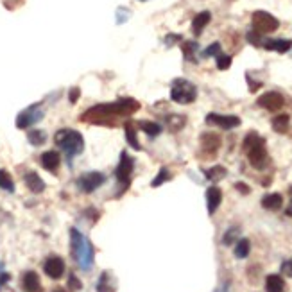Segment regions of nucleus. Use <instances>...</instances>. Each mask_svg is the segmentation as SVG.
Returning a JSON list of instances; mask_svg holds the SVG:
<instances>
[{
	"label": "nucleus",
	"instance_id": "7c9ffc66",
	"mask_svg": "<svg viewBox=\"0 0 292 292\" xmlns=\"http://www.w3.org/2000/svg\"><path fill=\"white\" fill-rule=\"evenodd\" d=\"M97 292H115V287L109 283V273L104 271L102 274L99 276V282H97Z\"/></svg>",
	"mask_w": 292,
	"mask_h": 292
},
{
	"label": "nucleus",
	"instance_id": "4c0bfd02",
	"mask_svg": "<svg viewBox=\"0 0 292 292\" xmlns=\"http://www.w3.org/2000/svg\"><path fill=\"white\" fill-rule=\"evenodd\" d=\"M68 287L72 289V291H79V289L83 287V283L76 278V274H70V276H68Z\"/></svg>",
	"mask_w": 292,
	"mask_h": 292
},
{
	"label": "nucleus",
	"instance_id": "bb28decb",
	"mask_svg": "<svg viewBox=\"0 0 292 292\" xmlns=\"http://www.w3.org/2000/svg\"><path fill=\"white\" fill-rule=\"evenodd\" d=\"M181 50H183L185 59H189V61H195V52L199 50V43L197 41H183Z\"/></svg>",
	"mask_w": 292,
	"mask_h": 292
},
{
	"label": "nucleus",
	"instance_id": "a19ab883",
	"mask_svg": "<svg viewBox=\"0 0 292 292\" xmlns=\"http://www.w3.org/2000/svg\"><path fill=\"white\" fill-rule=\"evenodd\" d=\"M180 40H181L180 34H169V36H165V45L171 47V45H174L176 41H180Z\"/></svg>",
	"mask_w": 292,
	"mask_h": 292
},
{
	"label": "nucleus",
	"instance_id": "a18cd8bd",
	"mask_svg": "<svg viewBox=\"0 0 292 292\" xmlns=\"http://www.w3.org/2000/svg\"><path fill=\"white\" fill-rule=\"evenodd\" d=\"M217 292H228V289H226V287H220V289H219V291H217Z\"/></svg>",
	"mask_w": 292,
	"mask_h": 292
},
{
	"label": "nucleus",
	"instance_id": "a878e982",
	"mask_svg": "<svg viewBox=\"0 0 292 292\" xmlns=\"http://www.w3.org/2000/svg\"><path fill=\"white\" fill-rule=\"evenodd\" d=\"M27 140H29V144H31V145H34V147H40V145H43L47 142V131H43V129L29 131Z\"/></svg>",
	"mask_w": 292,
	"mask_h": 292
},
{
	"label": "nucleus",
	"instance_id": "f257e3e1",
	"mask_svg": "<svg viewBox=\"0 0 292 292\" xmlns=\"http://www.w3.org/2000/svg\"><path fill=\"white\" fill-rule=\"evenodd\" d=\"M140 109V102L131 97H124L111 104H97L94 108L86 109L81 115L83 122L95 124V126H115L118 117H129Z\"/></svg>",
	"mask_w": 292,
	"mask_h": 292
},
{
	"label": "nucleus",
	"instance_id": "c03bdc74",
	"mask_svg": "<svg viewBox=\"0 0 292 292\" xmlns=\"http://www.w3.org/2000/svg\"><path fill=\"white\" fill-rule=\"evenodd\" d=\"M292 199V197H291ZM285 213H287L289 217H292V201H291V204L287 206V210H285Z\"/></svg>",
	"mask_w": 292,
	"mask_h": 292
},
{
	"label": "nucleus",
	"instance_id": "79ce46f5",
	"mask_svg": "<svg viewBox=\"0 0 292 292\" xmlns=\"http://www.w3.org/2000/svg\"><path fill=\"white\" fill-rule=\"evenodd\" d=\"M247 83H249V90H251V92H256L262 86V83H253V79H251V76H249V74H247Z\"/></svg>",
	"mask_w": 292,
	"mask_h": 292
},
{
	"label": "nucleus",
	"instance_id": "58836bf2",
	"mask_svg": "<svg viewBox=\"0 0 292 292\" xmlns=\"http://www.w3.org/2000/svg\"><path fill=\"white\" fill-rule=\"evenodd\" d=\"M127 18H129V11H127L126 7H118V11H117V23L127 22Z\"/></svg>",
	"mask_w": 292,
	"mask_h": 292
},
{
	"label": "nucleus",
	"instance_id": "9d476101",
	"mask_svg": "<svg viewBox=\"0 0 292 292\" xmlns=\"http://www.w3.org/2000/svg\"><path fill=\"white\" fill-rule=\"evenodd\" d=\"M206 124L210 126H219L222 129H235L242 124V120L237 115H220V113H208Z\"/></svg>",
	"mask_w": 292,
	"mask_h": 292
},
{
	"label": "nucleus",
	"instance_id": "9b49d317",
	"mask_svg": "<svg viewBox=\"0 0 292 292\" xmlns=\"http://www.w3.org/2000/svg\"><path fill=\"white\" fill-rule=\"evenodd\" d=\"M256 104H258L260 108L267 109V111H278V109L283 108L285 99H283V95L278 94V92H265L264 95L258 97Z\"/></svg>",
	"mask_w": 292,
	"mask_h": 292
},
{
	"label": "nucleus",
	"instance_id": "423d86ee",
	"mask_svg": "<svg viewBox=\"0 0 292 292\" xmlns=\"http://www.w3.org/2000/svg\"><path fill=\"white\" fill-rule=\"evenodd\" d=\"M133 169H135V160L124 151V153L120 154V163H118L117 171H115V178H117L118 185H120V189L117 190V197H120L122 194L129 189Z\"/></svg>",
	"mask_w": 292,
	"mask_h": 292
},
{
	"label": "nucleus",
	"instance_id": "dca6fc26",
	"mask_svg": "<svg viewBox=\"0 0 292 292\" xmlns=\"http://www.w3.org/2000/svg\"><path fill=\"white\" fill-rule=\"evenodd\" d=\"M22 287L25 292H41V282L40 276H38L34 271H27V273L22 276Z\"/></svg>",
	"mask_w": 292,
	"mask_h": 292
},
{
	"label": "nucleus",
	"instance_id": "412c9836",
	"mask_svg": "<svg viewBox=\"0 0 292 292\" xmlns=\"http://www.w3.org/2000/svg\"><path fill=\"white\" fill-rule=\"evenodd\" d=\"M265 291L267 292H285V280L280 274H269L265 278Z\"/></svg>",
	"mask_w": 292,
	"mask_h": 292
},
{
	"label": "nucleus",
	"instance_id": "393cba45",
	"mask_svg": "<svg viewBox=\"0 0 292 292\" xmlns=\"http://www.w3.org/2000/svg\"><path fill=\"white\" fill-rule=\"evenodd\" d=\"M226 174H228V171H226L222 165H215V167H210V169H206L204 171V176H206L208 181H220L222 178H226Z\"/></svg>",
	"mask_w": 292,
	"mask_h": 292
},
{
	"label": "nucleus",
	"instance_id": "a211bd4d",
	"mask_svg": "<svg viewBox=\"0 0 292 292\" xmlns=\"http://www.w3.org/2000/svg\"><path fill=\"white\" fill-rule=\"evenodd\" d=\"M23 181H25L27 189L31 190L32 194H41L45 190V181L41 180L36 172H27V174L23 176Z\"/></svg>",
	"mask_w": 292,
	"mask_h": 292
},
{
	"label": "nucleus",
	"instance_id": "f03ea898",
	"mask_svg": "<svg viewBox=\"0 0 292 292\" xmlns=\"http://www.w3.org/2000/svg\"><path fill=\"white\" fill-rule=\"evenodd\" d=\"M242 149L246 151L247 160L251 163L255 169L262 171L267 167V162H269V156H267V147H265V138L260 136L255 131H249L244 138Z\"/></svg>",
	"mask_w": 292,
	"mask_h": 292
},
{
	"label": "nucleus",
	"instance_id": "f704fd0d",
	"mask_svg": "<svg viewBox=\"0 0 292 292\" xmlns=\"http://www.w3.org/2000/svg\"><path fill=\"white\" fill-rule=\"evenodd\" d=\"M264 40H265V38L262 36V34H258V32H255V31H249V32H247V41H249L251 45L262 47V45H264Z\"/></svg>",
	"mask_w": 292,
	"mask_h": 292
},
{
	"label": "nucleus",
	"instance_id": "49530a36",
	"mask_svg": "<svg viewBox=\"0 0 292 292\" xmlns=\"http://www.w3.org/2000/svg\"><path fill=\"white\" fill-rule=\"evenodd\" d=\"M289 195H291V197H292V187H291V189H289Z\"/></svg>",
	"mask_w": 292,
	"mask_h": 292
},
{
	"label": "nucleus",
	"instance_id": "ddd939ff",
	"mask_svg": "<svg viewBox=\"0 0 292 292\" xmlns=\"http://www.w3.org/2000/svg\"><path fill=\"white\" fill-rule=\"evenodd\" d=\"M220 144H222V140L217 133H202L201 135V149L204 153L217 154Z\"/></svg>",
	"mask_w": 292,
	"mask_h": 292
},
{
	"label": "nucleus",
	"instance_id": "b1692460",
	"mask_svg": "<svg viewBox=\"0 0 292 292\" xmlns=\"http://www.w3.org/2000/svg\"><path fill=\"white\" fill-rule=\"evenodd\" d=\"M138 127L142 131H144L145 135L151 136V138H154V136H158L160 133H162V126L158 124V122H151V120H142L138 122Z\"/></svg>",
	"mask_w": 292,
	"mask_h": 292
},
{
	"label": "nucleus",
	"instance_id": "4be33fe9",
	"mask_svg": "<svg viewBox=\"0 0 292 292\" xmlns=\"http://www.w3.org/2000/svg\"><path fill=\"white\" fill-rule=\"evenodd\" d=\"M124 131H126L127 144H129L131 147L135 149V151H140V149H142V145H140L138 138H136V127H135V122L127 120L126 124H124Z\"/></svg>",
	"mask_w": 292,
	"mask_h": 292
},
{
	"label": "nucleus",
	"instance_id": "09e8293b",
	"mask_svg": "<svg viewBox=\"0 0 292 292\" xmlns=\"http://www.w3.org/2000/svg\"><path fill=\"white\" fill-rule=\"evenodd\" d=\"M140 2H145V0H140Z\"/></svg>",
	"mask_w": 292,
	"mask_h": 292
},
{
	"label": "nucleus",
	"instance_id": "0eeeda50",
	"mask_svg": "<svg viewBox=\"0 0 292 292\" xmlns=\"http://www.w3.org/2000/svg\"><path fill=\"white\" fill-rule=\"evenodd\" d=\"M251 25L253 31L264 36V34H271V32L278 31L280 20L271 13H267V11H255L251 14Z\"/></svg>",
	"mask_w": 292,
	"mask_h": 292
},
{
	"label": "nucleus",
	"instance_id": "ea45409f",
	"mask_svg": "<svg viewBox=\"0 0 292 292\" xmlns=\"http://www.w3.org/2000/svg\"><path fill=\"white\" fill-rule=\"evenodd\" d=\"M79 95H81V90H79L77 86H74L72 90L68 92V100H70L72 104H76V102H77V99H79Z\"/></svg>",
	"mask_w": 292,
	"mask_h": 292
},
{
	"label": "nucleus",
	"instance_id": "de8ad7c7",
	"mask_svg": "<svg viewBox=\"0 0 292 292\" xmlns=\"http://www.w3.org/2000/svg\"><path fill=\"white\" fill-rule=\"evenodd\" d=\"M54 292H65V291H61V289H58V291H54Z\"/></svg>",
	"mask_w": 292,
	"mask_h": 292
},
{
	"label": "nucleus",
	"instance_id": "20e7f679",
	"mask_svg": "<svg viewBox=\"0 0 292 292\" xmlns=\"http://www.w3.org/2000/svg\"><path fill=\"white\" fill-rule=\"evenodd\" d=\"M54 142L65 154H67L68 162L72 158L79 156L85 149V138L79 131L76 129H59L54 135Z\"/></svg>",
	"mask_w": 292,
	"mask_h": 292
},
{
	"label": "nucleus",
	"instance_id": "39448f33",
	"mask_svg": "<svg viewBox=\"0 0 292 292\" xmlns=\"http://www.w3.org/2000/svg\"><path fill=\"white\" fill-rule=\"evenodd\" d=\"M171 99L178 104H192L197 99V88L187 79H174L171 86Z\"/></svg>",
	"mask_w": 292,
	"mask_h": 292
},
{
	"label": "nucleus",
	"instance_id": "37998d69",
	"mask_svg": "<svg viewBox=\"0 0 292 292\" xmlns=\"http://www.w3.org/2000/svg\"><path fill=\"white\" fill-rule=\"evenodd\" d=\"M235 189H237L238 192H242V194H249V192H251V189H249L246 183H237V185H235Z\"/></svg>",
	"mask_w": 292,
	"mask_h": 292
},
{
	"label": "nucleus",
	"instance_id": "72a5a7b5",
	"mask_svg": "<svg viewBox=\"0 0 292 292\" xmlns=\"http://www.w3.org/2000/svg\"><path fill=\"white\" fill-rule=\"evenodd\" d=\"M229 67H231V56H228V54L217 56V68H219V70H228Z\"/></svg>",
	"mask_w": 292,
	"mask_h": 292
},
{
	"label": "nucleus",
	"instance_id": "c9c22d12",
	"mask_svg": "<svg viewBox=\"0 0 292 292\" xmlns=\"http://www.w3.org/2000/svg\"><path fill=\"white\" fill-rule=\"evenodd\" d=\"M219 54H222V52H220V43L219 41H215V43H211L210 47H208L206 50H204V52H202V56H204V58H213V56H219Z\"/></svg>",
	"mask_w": 292,
	"mask_h": 292
},
{
	"label": "nucleus",
	"instance_id": "cd10ccee",
	"mask_svg": "<svg viewBox=\"0 0 292 292\" xmlns=\"http://www.w3.org/2000/svg\"><path fill=\"white\" fill-rule=\"evenodd\" d=\"M249 251H251V242L247 240V238H240V240H237V246H235V256L237 258H247V255H249Z\"/></svg>",
	"mask_w": 292,
	"mask_h": 292
},
{
	"label": "nucleus",
	"instance_id": "c756f323",
	"mask_svg": "<svg viewBox=\"0 0 292 292\" xmlns=\"http://www.w3.org/2000/svg\"><path fill=\"white\" fill-rule=\"evenodd\" d=\"M0 189L5 192H14V181L11 174L4 169H0Z\"/></svg>",
	"mask_w": 292,
	"mask_h": 292
},
{
	"label": "nucleus",
	"instance_id": "7ed1b4c3",
	"mask_svg": "<svg viewBox=\"0 0 292 292\" xmlns=\"http://www.w3.org/2000/svg\"><path fill=\"white\" fill-rule=\"evenodd\" d=\"M70 247H72V256L79 264L83 271H90L94 265V246L79 229H70Z\"/></svg>",
	"mask_w": 292,
	"mask_h": 292
},
{
	"label": "nucleus",
	"instance_id": "1a4fd4ad",
	"mask_svg": "<svg viewBox=\"0 0 292 292\" xmlns=\"http://www.w3.org/2000/svg\"><path fill=\"white\" fill-rule=\"evenodd\" d=\"M104 181H106L104 174L92 171V172H86V174L79 176V180H77V187H79L83 192L92 194V192H95V190L99 189V187H102Z\"/></svg>",
	"mask_w": 292,
	"mask_h": 292
},
{
	"label": "nucleus",
	"instance_id": "2eb2a0df",
	"mask_svg": "<svg viewBox=\"0 0 292 292\" xmlns=\"http://www.w3.org/2000/svg\"><path fill=\"white\" fill-rule=\"evenodd\" d=\"M40 162H41V167H43V169H47L49 172L56 174V172H58L59 163H61V156H59L58 151H47V153L41 154Z\"/></svg>",
	"mask_w": 292,
	"mask_h": 292
},
{
	"label": "nucleus",
	"instance_id": "6ab92c4d",
	"mask_svg": "<svg viewBox=\"0 0 292 292\" xmlns=\"http://www.w3.org/2000/svg\"><path fill=\"white\" fill-rule=\"evenodd\" d=\"M211 20V13L210 11H201L199 14H195V18L192 20V32L195 36H201V32L204 31L208 23Z\"/></svg>",
	"mask_w": 292,
	"mask_h": 292
},
{
	"label": "nucleus",
	"instance_id": "e433bc0d",
	"mask_svg": "<svg viewBox=\"0 0 292 292\" xmlns=\"http://www.w3.org/2000/svg\"><path fill=\"white\" fill-rule=\"evenodd\" d=\"M9 280H11V274H9V273H5V271H4V264L0 262V289L4 287L5 283L9 282Z\"/></svg>",
	"mask_w": 292,
	"mask_h": 292
},
{
	"label": "nucleus",
	"instance_id": "2f4dec72",
	"mask_svg": "<svg viewBox=\"0 0 292 292\" xmlns=\"http://www.w3.org/2000/svg\"><path fill=\"white\" fill-rule=\"evenodd\" d=\"M171 178H172V176H171V172L167 171V167H162V169H160V172L156 174V178L151 181V187H160V185H163L165 181L171 180Z\"/></svg>",
	"mask_w": 292,
	"mask_h": 292
},
{
	"label": "nucleus",
	"instance_id": "473e14b6",
	"mask_svg": "<svg viewBox=\"0 0 292 292\" xmlns=\"http://www.w3.org/2000/svg\"><path fill=\"white\" fill-rule=\"evenodd\" d=\"M238 235H240V228H238V226H233V228H229L228 231L224 233V237H222V244H224V246H229V244H233L235 240L238 238Z\"/></svg>",
	"mask_w": 292,
	"mask_h": 292
},
{
	"label": "nucleus",
	"instance_id": "f8f14e48",
	"mask_svg": "<svg viewBox=\"0 0 292 292\" xmlns=\"http://www.w3.org/2000/svg\"><path fill=\"white\" fill-rule=\"evenodd\" d=\"M43 271L49 278L52 280H59L65 274V262L61 256H49L43 264Z\"/></svg>",
	"mask_w": 292,
	"mask_h": 292
},
{
	"label": "nucleus",
	"instance_id": "6e6552de",
	"mask_svg": "<svg viewBox=\"0 0 292 292\" xmlns=\"http://www.w3.org/2000/svg\"><path fill=\"white\" fill-rule=\"evenodd\" d=\"M45 111L41 109V104H32L29 108H25L22 113H18V117H16V127L18 129H27L29 126L32 124H38V122L43 118Z\"/></svg>",
	"mask_w": 292,
	"mask_h": 292
},
{
	"label": "nucleus",
	"instance_id": "aec40b11",
	"mask_svg": "<svg viewBox=\"0 0 292 292\" xmlns=\"http://www.w3.org/2000/svg\"><path fill=\"white\" fill-rule=\"evenodd\" d=\"M262 206L271 211L280 210L283 206V195L282 194H267V195L262 197Z\"/></svg>",
	"mask_w": 292,
	"mask_h": 292
},
{
	"label": "nucleus",
	"instance_id": "4468645a",
	"mask_svg": "<svg viewBox=\"0 0 292 292\" xmlns=\"http://www.w3.org/2000/svg\"><path fill=\"white\" fill-rule=\"evenodd\" d=\"M222 202V190L219 187H210L206 190V206H208V213L213 215L217 211V208L220 206Z\"/></svg>",
	"mask_w": 292,
	"mask_h": 292
},
{
	"label": "nucleus",
	"instance_id": "5701e85b",
	"mask_svg": "<svg viewBox=\"0 0 292 292\" xmlns=\"http://www.w3.org/2000/svg\"><path fill=\"white\" fill-rule=\"evenodd\" d=\"M271 126H273V129L276 131V133L283 135V133H287L289 131V126H291V117H289L287 113H282V115H278V117L273 118Z\"/></svg>",
	"mask_w": 292,
	"mask_h": 292
},
{
	"label": "nucleus",
	"instance_id": "f3484780",
	"mask_svg": "<svg viewBox=\"0 0 292 292\" xmlns=\"http://www.w3.org/2000/svg\"><path fill=\"white\" fill-rule=\"evenodd\" d=\"M264 47L265 50H274V52H280V54H285L292 49V40H264Z\"/></svg>",
	"mask_w": 292,
	"mask_h": 292
},
{
	"label": "nucleus",
	"instance_id": "c85d7f7f",
	"mask_svg": "<svg viewBox=\"0 0 292 292\" xmlns=\"http://www.w3.org/2000/svg\"><path fill=\"white\" fill-rule=\"evenodd\" d=\"M185 124H187V118H185L183 115H169V117H167V126H169L171 131H174V133L183 129Z\"/></svg>",
	"mask_w": 292,
	"mask_h": 292
}]
</instances>
